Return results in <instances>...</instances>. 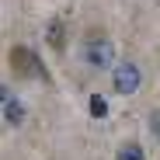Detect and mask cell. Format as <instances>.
Listing matches in <instances>:
<instances>
[{
  "instance_id": "cell-1",
  "label": "cell",
  "mask_w": 160,
  "mask_h": 160,
  "mask_svg": "<svg viewBox=\"0 0 160 160\" xmlns=\"http://www.w3.org/2000/svg\"><path fill=\"white\" fill-rule=\"evenodd\" d=\"M7 59H11V70H14V77H21V80H49L45 66L38 63V56H35L32 49L14 45V49L7 52Z\"/></svg>"
},
{
  "instance_id": "cell-2",
  "label": "cell",
  "mask_w": 160,
  "mask_h": 160,
  "mask_svg": "<svg viewBox=\"0 0 160 160\" xmlns=\"http://www.w3.org/2000/svg\"><path fill=\"white\" fill-rule=\"evenodd\" d=\"M84 56H87V63H91L94 70H108V66L115 63V49H112V42L104 38V35H87Z\"/></svg>"
},
{
  "instance_id": "cell-3",
  "label": "cell",
  "mask_w": 160,
  "mask_h": 160,
  "mask_svg": "<svg viewBox=\"0 0 160 160\" xmlns=\"http://www.w3.org/2000/svg\"><path fill=\"white\" fill-rule=\"evenodd\" d=\"M112 84H115L118 94H132L139 87V66L136 63H118L115 73H112Z\"/></svg>"
},
{
  "instance_id": "cell-4",
  "label": "cell",
  "mask_w": 160,
  "mask_h": 160,
  "mask_svg": "<svg viewBox=\"0 0 160 160\" xmlns=\"http://www.w3.org/2000/svg\"><path fill=\"white\" fill-rule=\"evenodd\" d=\"M0 98H4V115H7V125H21V122H24V108H21L18 101H11V91H7V87H4V94H0Z\"/></svg>"
},
{
  "instance_id": "cell-5",
  "label": "cell",
  "mask_w": 160,
  "mask_h": 160,
  "mask_svg": "<svg viewBox=\"0 0 160 160\" xmlns=\"http://www.w3.org/2000/svg\"><path fill=\"white\" fill-rule=\"evenodd\" d=\"M118 160H143V150H139V143H122V150H118Z\"/></svg>"
},
{
  "instance_id": "cell-6",
  "label": "cell",
  "mask_w": 160,
  "mask_h": 160,
  "mask_svg": "<svg viewBox=\"0 0 160 160\" xmlns=\"http://www.w3.org/2000/svg\"><path fill=\"white\" fill-rule=\"evenodd\" d=\"M91 112H94V115H104V101H101V98H91Z\"/></svg>"
},
{
  "instance_id": "cell-7",
  "label": "cell",
  "mask_w": 160,
  "mask_h": 160,
  "mask_svg": "<svg viewBox=\"0 0 160 160\" xmlns=\"http://www.w3.org/2000/svg\"><path fill=\"white\" fill-rule=\"evenodd\" d=\"M150 129L160 136V112H153V115H150Z\"/></svg>"
}]
</instances>
